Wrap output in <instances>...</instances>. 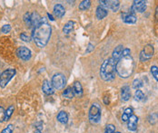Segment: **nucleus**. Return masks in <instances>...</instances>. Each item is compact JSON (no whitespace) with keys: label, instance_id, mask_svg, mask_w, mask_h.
I'll list each match as a JSON object with an SVG mask.
<instances>
[{"label":"nucleus","instance_id":"obj_24","mask_svg":"<svg viewBox=\"0 0 158 133\" xmlns=\"http://www.w3.org/2000/svg\"><path fill=\"white\" fill-rule=\"evenodd\" d=\"M119 7H120V2L119 1H117V0H116V1H110V7L109 8L112 11L116 12V11H118Z\"/></svg>","mask_w":158,"mask_h":133},{"label":"nucleus","instance_id":"obj_32","mask_svg":"<svg viewBox=\"0 0 158 133\" xmlns=\"http://www.w3.org/2000/svg\"><path fill=\"white\" fill-rule=\"evenodd\" d=\"M100 3V6L103 7L104 8L107 9L110 7V1H105V0H102V1H99Z\"/></svg>","mask_w":158,"mask_h":133},{"label":"nucleus","instance_id":"obj_17","mask_svg":"<svg viewBox=\"0 0 158 133\" xmlns=\"http://www.w3.org/2000/svg\"><path fill=\"white\" fill-rule=\"evenodd\" d=\"M73 91L74 93L77 96H81L83 93V87L81 85V83L79 81H75L74 85H73Z\"/></svg>","mask_w":158,"mask_h":133},{"label":"nucleus","instance_id":"obj_26","mask_svg":"<svg viewBox=\"0 0 158 133\" xmlns=\"http://www.w3.org/2000/svg\"><path fill=\"white\" fill-rule=\"evenodd\" d=\"M143 86V81L140 79H135L133 81V88L135 90H139V89Z\"/></svg>","mask_w":158,"mask_h":133},{"label":"nucleus","instance_id":"obj_34","mask_svg":"<svg viewBox=\"0 0 158 133\" xmlns=\"http://www.w3.org/2000/svg\"><path fill=\"white\" fill-rule=\"evenodd\" d=\"M20 38H21L23 41H25V42H30V37H29L26 33H22V34H20Z\"/></svg>","mask_w":158,"mask_h":133},{"label":"nucleus","instance_id":"obj_22","mask_svg":"<svg viewBox=\"0 0 158 133\" xmlns=\"http://www.w3.org/2000/svg\"><path fill=\"white\" fill-rule=\"evenodd\" d=\"M91 6V2L89 1V0H84V1H82L80 4H79V9L84 11V10H86L90 7Z\"/></svg>","mask_w":158,"mask_h":133},{"label":"nucleus","instance_id":"obj_39","mask_svg":"<svg viewBox=\"0 0 158 133\" xmlns=\"http://www.w3.org/2000/svg\"><path fill=\"white\" fill-rule=\"evenodd\" d=\"M115 133H121V132H119V131H116Z\"/></svg>","mask_w":158,"mask_h":133},{"label":"nucleus","instance_id":"obj_30","mask_svg":"<svg viewBox=\"0 0 158 133\" xmlns=\"http://www.w3.org/2000/svg\"><path fill=\"white\" fill-rule=\"evenodd\" d=\"M13 131H14V126L12 124H9L7 128H5L1 131V133H13Z\"/></svg>","mask_w":158,"mask_h":133},{"label":"nucleus","instance_id":"obj_10","mask_svg":"<svg viewBox=\"0 0 158 133\" xmlns=\"http://www.w3.org/2000/svg\"><path fill=\"white\" fill-rule=\"evenodd\" d=\"M122 19H123V22H125V24H135L137 21L136 16L132 11H130L129 13L122 14Z\"/></svg>","mask_w":158,"mask_h":133},{"label":"nucleus","instance_id":"obj_3","mask_svg":"<svg viewBox=\"0 0 158 133\" xmlns=\"http://www.w3.org/2000/svg\"><path fill=\"white\" fill-rule=\"evenodd\" d=\"M116 62H115L112 58H108L103 62L100 68V77L105 81H110L114 80L116 73Z\"/></svg>","mask_w":158,"mask_h":133},{"label":"nucleus","instance_id":"obj_8","mask_svg":"<svg viewBox=\"0 0 158 133\" xmlns=\"http://www.w3.org/2000/svg\"><path fill=\"white\" fill-rule=\"evenodd\" d=\"M17 56L23 61H28L31 58V51L26 46H21L17 50Z\"/></svg>","mask_w":158,"mask_h":133},{"label":"nucleus","instance_id":"obj_28","mask_svg":"<svg viewBox=\"0 0 158 133\" xmlns=\"http://www.w3.org/2000/svg\"><path fill=\"white\" fill-rule=\"evenodd\" d=\"M24 21L27 26L31 27V14L30 13H26V15L24 16Z\"/></svg>","mask_w":158,"mask_h":133},{"label":"nucleus","instance_id":"obj_31","mask_svg":"<svg viewBox=\"0 0 158 133\" xmlns=\"http://www.w3.org/2000/svg\"><path fill=\"white\" fill-rule=\"evenodd\" d=\"M5 114H6L5 109L2 106H0V122L5 121Z\"/></svg>","mask_w":158,"mask_h":133},{"label":"nucleus","instance_id":"obj_7","mask_svg":"<svg viewBox=\"0 0 158 133\" xmlns=\"http://www.w3.org/2000/svg\"><path fill=\"white\" fill-rule=\"evenodd\" d=\"M153 55V46L151 44H147L144 46L143 51L140 54V60L142 62H145L149 59H151Z\"/></svg>","mask_w":158,"mask_h":133},{"label":"nucleus","instance_id":"obj_29","mask_svg":"<svg viewBox=\"0 0 158 133\" xmlns=\"http://www.w3.org/2000/svg\"><path fill=\"white\" fill-rule=\"evenodd\" d=\"M115 132H116V128L113 124H108L104 130V133H115Z\"/></svg>","mask_w":158,"mask_h":133},{"label":"nucleus","instance_id":"obj_5","mask_svg":"<svg viewBox=\"0 0 158 133\" xmlns=\"http://www.w3.org/2000/svg\"><path fill=\"white\" fill-rule=\"evenodd\" d=\"M15 74H16L15 69L9 68V69L4 71L1 73V76H0V86H1L2 88H5L8 85V83L10 81V80L15 76Z\"/></svg>","mask_w":158,"mask_h":133},{"label":"nucleus","instance_id":"obj_35","mask_svg":"<svg viewBox=\"0 0 158 133\" xmlns=\"http://www.w3.org/2000/svg\"><path fill=\"white\" fill-rule=\"evenodd\" d=\"M93 49H94L93 44H92V43H89V44H88V49L86 50V53H90Z\"/></svg>","mask_w":158,"mask_h":133},{"label":"nucleus","instance_id":"obj_21","mask_svg":"<svg viewBox=\"0 0 158 133\" xmlns=\"http://www.w3.org/2000/svg\"><path fill=\"white\" fill-rule=\"evenodd\" d=\"M74 91H73V88L72 87H67L66 90L63 93V96L67 99H73L74 98Z\"/></svg>","mask_w":158,"mask_h":133},{"label":"nucleus","instance_id":"obj_16","mask_svg":"<svg viewBox=\"0 0 158 133\" xmlns=\"http://www.w3.org/2000/svg\"><path fill=\"white\" fill-rule=\"evenodd\" d=\"M95 15H96L97 19L101 20V19L104 18L105 16H107L108 15V11H107V9H105V8H104L103 7L99 6V7H97V8H96Z\"/></svg>","mask_w":158,"mask_h":133},{"label":"nucleus","instance_id":"obj_6","mask_svg":"<svg viewBox=\"0 0 158 133\" xmlns=\"http://www.w3.org/2000/svg\"><path fill=\"white\" fill-rule=\"evenodd\" d=\"M89 120L92 123H98L101 120V109L97 104H93L89 110Z\"/></svg>","mask_w":158,"mask_h":133},{"label":"nucleus","instance_id":"obj_14","mask_svg":"<svg viewBox=\"0 0 158 133\" xmlns=\"http://www.w3.org/2000/svg\"><path fill=\"white\" fill-rule=\"evenodd\" d=\"M131 97V91L129 86H124L121 89V98L123 101L127 102Z\"/></svg>","mask_w":158,"mask_h":133},{"label":"nucleus","instance_id":"obj_25","mask_svg":"<svg viewBox=\"0 0 158 133\" xmlns=\"http://www.w3.org/2000/svg\"><path fill=\"white\" fill-rule=\"evenodd\" d=\"M144 98V94L143 93V92L140 91V90H136L135 93V101L140 102V101H143Z\"/></svg>","mask_w":158,"mask_h":133},{"label":"nucleus","instance_id":"obj_1","mask_svg":"<svg viewBox=\"0 0 158 133\" xmlns=\"http://www.w3.org/2000/svg\"><path fill=\"white\" fill-rule=\"evenodd\" d=\"M51 32L52 28L47 20L45 18H41L37 25L34 28L32 34L33 40L38 47L43 48L46 46L51 37Z\"/></svg>","mask_w":158,"mask_h":133},{"label":"nucleus","instance_id":"obj_13","mask_svg":"<svg viewBox=\"0 0 158 133\" xmlns=\"http://www.w3.org/2000/svg\"><path fill=\"white\" fill-rule=\"evenodd\" d=\"M54 14H55V16L57 18H62L65 16V14H66V9H65V7L62 5L57 4L54 7Z\"/></svg>","mask_w":158,"mask_h":133},{"label":"nucleus","instance_id":"obj_37","mask_svg":"<svg viewBox=\"0 0 158 133\" xmlns=\"http://www.w3.org/2000/svg\"><path fill=\"white\" fill-rule=\"evenodd\" d=\"M104 103L105 104H108L109 103V101H107V97H104Z\"/></svg>","mask_w":158,"mask_h":133},{"label":"nucleus","instance_id":"obj_33","mask_svg":"<svg viewBox=\"0 0 158 133\" xmlns=\"http://www.w3.org/2000/svg\"><path fill=\"white\" fill-rule=\"evenodd\" d=\"M10 30H11V26H10V25H3L2 28H1V32L4 33V34H8V33H9Z\"/></svg>","mask_w":158,"mask_h":133},{"label":"nucleus","instance_id":"obj_9","mask_svg":"<svg viewBox=\"0 0 158 133\" xmlns=\"http://www.w3.org/2000/svg\"><path fill=\"white\" fill-rule=\"evenodd\" d=\"M146 9V3L145 1H143V0H135V1L133 2L132 7H131V11L133 13L135 12H139V13H143L144 12Z\"/></svg>","mask_w":158,"mask_h":133},{"label":"nucleus","instance_id":"obj_15","mask_svg":"<svg viewBox=\"0 0 158 133\" xmlns=\"http://www.w3.org/2000/svg\"><path fill=\"white\" fill-rule=\"evenodd\" d=\"M123 51H124V46H118L117 47L115 48L114 52H113V55H112V59L117 63V61L120 59V57L122 56V54H123Z\"/></svg>","mask_w":158,"mask_h":133},{"label":"nucleus","instance_id":"obj_40","mask_svg":"<svg viewBox=\"0 0 158 133\" xmlns=\"http://www.w3.org/2000/svg\"><path fill=\"white\" fill-rule=\"evenodd\" d=\"M0 76H1V73H0Z\"/></svg>","mask_w":158,"mask_h":133},{"label":"nucleus","instance_id":"obj_19","mask_svg":"<svg viewBox=\"0 0 158 133\" xmlns=\"http://www.w3.org/2000/svg\"><path fill=\"white\" fill-rule=\"evenodd\" d=\"M133 115V109L132 108H127L125 110L123 115H122V121L123 122H126L128 121L129 118Z\"/></svg>","mask_w":158,"mask_h":133},{"label":"nucleus","instance_id":"obj_27","mask_svg":"<svg viewBox=\"0 0 158 133\" xmlns=\"http://www.w3.org/2000/svg\"><path fill=\"white\" fill-rule=\"evenodd\" d=\"M150 71H151V73H152L153 77L158 81V67L155 66V65H153V66L151 67V70Z\"/></svg>","mask_w":158,"mask_h":133},{"label":"nucleus","instance_id":"obj_36","mask_svg":"<svg viewBox=\"0 0 158 133\" xmlns=\"http://www.w3.org/2000/svg\"><path fill=\"white\" fill-rule=\"evenodd\" d=\"M47 16L49 17V19H50L51 21H54V20H55L54 17H53V16H52L51 14H49V13H47Z\"/></svg>","mask_w":158,"mask_h":133},{"label":"nucleus","instance_id":"obj_18","mask_svg":"<svg viewBox=\"0 0 158 133\" xmlns=\"http://www.w3.org/2000/svg\"><path fill=\"white\" fill-rule=\"evenodd\" d=\"M57 120L60 122V123H62V124H66V123H67V121H68V115H67V113L66 112V111H60L58 114H57Z\"/></svg>","mask_w":158,"mask_h":133},{"label":"nucleus","instance_id":"obj_38","mask_svg":"<svg viewBox=\"0 0 158 133\" xmlns=\"http://www.w3.org/2000/svg\"><path fill=\"white\" fill-rule=\"evenodd\" d=\"M35 133H41V131H40V130H38V129H36Z\"/></svg>","mask_w":158,"mask_h":133},{"label":"nucleus","instance_id":"obj_20","mask_svg":"<svg viewBox=\"0 0 158 133\" xmlns=\"http://www.w3.org/2000/svg\"><path fill=\"white\" fill-rule=\"evenodd\" d=\"M74 26H75V22H74V21H69V22H67V23L65 25V26H64V28H63V32H64L65 34H68L70 32L73 31Z\"/></svg>","mask_w":158,"mask_h":133},{"label":"nucleus","instance_id":"obj_12","mask_svg":"<svg viewBox=\"0 0 158 133\" xmlns=\"http://www.w3.org/2000/svg\"><path fill=\"white\" fill-rule=\"evenodd\" d=\"M128 129L129 130H131V131H135V130H136V129H137V122H138V118H137V116H135V115H132L130 118H129V120H128Z\"/></svg>","mask_w":158,"mask_h":133},{"label":"nucleus","instance_id":"obj_4","mask_svg":"<svg viewBox=\"0 0 158 133\" xmlns=\"http://www.w3.org/2000/svg\"><path fill=\"white\" fill-rule=\"evenodd\" d=\"M51 83L54 87V89H57V90H60V89H63L67 83V80L64 74L62 73H56L54 76L52 77L51 80Z\"/></svg>","mask_w":158,"mask_h":133},{"label":"nucleus","instance_id":"obj_23","mask_svg":"<svg viewBox=\"0 0 158 133\" xmlns=\"http://www.w3.org/2000/svg\"><path fill=\"white\" fill-rule=\"evenodd\" d=\"M14 111H15V107H14L13 105H11V106H9V107L8 108V110L6 111V114H5V121L8 120L11 118V116H12Z\"/></svg>","mask_w":158,"mask_h":133},{"label":"nucleus","instance_id":"obj_2","mask_svg":"<svg viewBox=\"0 0 158 133\" xmlns=\"http://www.w3.org/2000/svg\"><path fill=\"white\" fill-rule=\"evenodd\" d=\"M135 68V62L131 55V51L128 48L124 49L122 56L117 61L116 70L121 78H128L132 75Z\"/></svg>","mask_w":158,"mask_h":133},{"label":"nucleus","instance_id":"obj_11","mask_svg":"<svg viewBox=\"0 0 158 133\" xmlns=\"http://www.w3.org/2000/svg\"><path fill=\"white\" fill-rule=\"evenodd\" d=\"M42 91L44 92L45 94L46 95H51L55 93V89L53 87L52 83L47 81V80H45L43 81V85H42Z\"/></svg>","mask_w":158,"mask_h":133}]
</instances>
